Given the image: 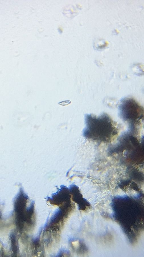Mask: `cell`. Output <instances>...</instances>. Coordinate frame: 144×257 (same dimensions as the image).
Listing matches in <instances>:
<instances>
[{
  "instance_id": "obj_1",
  "label": "cell",
  "mask_w": 144,
  "mask_h": 257,
  "mask_svg": "<svg viewBox=\"0 0 144 257\" xmlns=\"http://www.w3.org/2000/svg\"><path fill=\"white\" fill-rule=\"evenodd\" d=\"M85 127L83 131L86 139L100 142L110 143L118 134L120 126L107 113L98 117L92 114L85 115Z\"/></svg>"
},
{
  "instance_id": "obj_2",
  "label": "cell",
  "mask_w": 144,
  "mask_h": 257,
  "mask_svg": "<svg viewBox=\"0 0 144 257\" xmlns=\"http://www.w3.org/2000/svg\"><path fill=\"white\" fill-rule=\"evenodd\" d=\"M119 115L128 124V131L139 135V129L144 118V109L134 99L126 97L122 99L118 105Z\"/></svg>"
},
{
  "instance_id": "obj_3",
  "label": "cell",
  "mask_w": 144,
  "mask_h": 257,
  "mask_svg": "<svg viewBox=\"0 0 144 257\" xmlns=\"http://www.w3.org/2000/svg\"><path fill=\"white\" fill-rule=\"evenodd\" d=\"M69 189L63 185L60 186V188L52 195V198L48 199L52 204L61 205L63 207L72 205L71 201V196Z\"/></svg>"
},
{
  "instance_id": "obj_4",
  "label": "cell",
  "mask_w": 144,
  "mask_h": 257,
  "mask_svg": "<svg viewBox=\"0 0 144 257\" xmlns=\"http://www.w3.org/2000/svg\"><path fill=\"white\" fill-rule=\"evenodd\" d=\"M71 101H62L59 103V104L63 106H65L70 104Z\"/></svg>"
}]
</instances>
